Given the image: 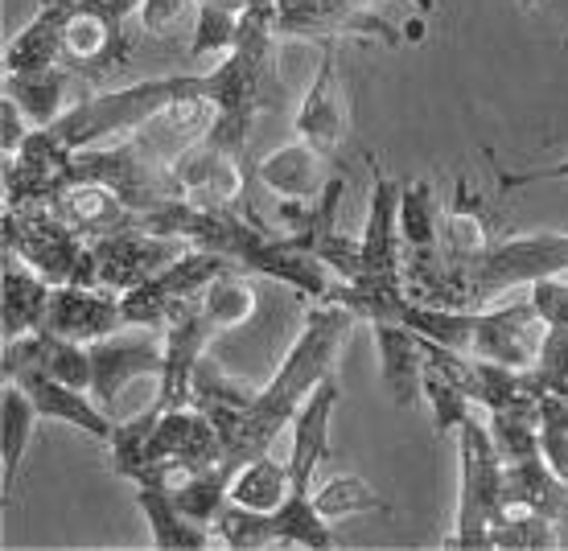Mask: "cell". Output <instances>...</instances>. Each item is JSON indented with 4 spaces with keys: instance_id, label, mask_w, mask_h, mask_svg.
Wrapping results in <instances>:
<instances>
[{
    "instance_id": "cell-1",
    "label": "cell",
    "mask_w": 568,
    "mask_h": 551,
    "mask_svg": "<svg viewBox=\"0 0 568 551\" xmlns=\"http://www.w3.org/2000/svg\"><path fill=\"white\" fill-rule=\"evenodd\" d=\"M355 322V313L338 300H317L268 387H260L256 399L240 411H206L219 428V440H223V466L219 469H227L235 478V469L247 466L260 452H268L276 437L288 432L293 416L310 399L313 387L326 375H334V363H338L342 346L351 341Z\"/></svg>"
},
{
    "instance_id": "cell-2",
    "label": "cell",
    "mask_w": 568,
    "mask_h": 551,
    "mask_svg": "<svg viewBox=\"0 0 568 551\" xmlns=\"http://www.w3.org/2000/svg\"><path fill=\"white\" fill-rule=\"evenodd\" d=\"M568 272V231H531L495 239L478 259H445L437 252H404V284L408 297L449 309H478L490 297L519 284L552 280Z\"/></svg>"
},
{
    "instance_id": "cell-3",
    "label": "cell",
    "mask_w": 568,
    "mask_h": 551,
    "mask_svg": "<svg viewBox=\"0 0 568 551\" xmlns=\"http://www.w3.org/2000/svg\"><path fill=\"white\" fill-rule=\"evenodd\" d=\"M202 86H206L202 74H170V79H149V83H136V86L87 95V100L71 103L50 127L71 144L74 153H83V149H95V144H103V141L129 136V132L149 124L153 115L173 108L178 100L206 95Z\"/></svg>"
},
{
    "instance_id": "cell-4",
    "label": "cell",
    "mask_w": 568,
    "mask_h": 551,
    "mask_svg": "<svg viewBox=\"0 0 568 551\" xmlns=\"http://www.w3.org/2000/svg\"><path fill=\"white\" fill-rule=\"evenodd\" d=\"M457 519L445 535V548H486V531L503 510V481L507 466L498 457L490 428L483 416H469L457 428Z\"/></svg>"
},
{
    "instance_id": "cell-5",
    "label": "cell",
    "mask_w": 568,
    "mask_h": 551,
    "mask_svg": "<svg viewBox=\"0 0 568 551\" xmlns=\"http://www.w3.org/2000/svg\"><path fill=\"white\" fill-rule=\"evenodd\" d=\"M0 226H4V252L17 255L50 284H91V243L50 206L4 211Z\"/></svg>"
},
{
    "instance_id": "cell-6",
    "label": "cell",
    "mask_w": 568,
    "mask_h": 551,
    "mask_svg": "<svg viewBox=\"0 0 568 551\" xmlns=\"http://www.w3.org/2000/svg\"><path fill=\"white\" fill-rule=\"evenodd\" d=\"M214 539L223 548H334V527L317 514L310 490H297L284 498L276 510H247V507H227L214 519Z\"/></svg>"
},
{
    "instance_id": "cell-7",
    "label": "cell",
    "mask_w": 568,
    "mask_h": 551,
    "mask_svg": "<svg viewBox=\"0 0 568 551\" xmlns=\"http://www.w3.org/2000/svg\"><path fill=\"white\" fill-rule=\"evenodd\" d=\"M165 370V329L120 326L108 338L91 341V396L112 420H120V396L124 387L144 375L161 379Z\"/></svg>"
},
{
    "instance_id": "cell-8",
    "label": "cell",
    "mask_w": 568,
    "mask_h": 551,
    "mask_svg": "<svg viewBox=\"0 0 568 551\" xmlns=\"http://www.w3.org/2000/svg\"><path fill=\"white\" fill-rule=\"evenodd\" d=\"M185 247L190 243L173 239V235H156V231H144V226H124V231L91 243V284L112 288V293H129V288L144 284L161 268H170Z\"/></svg>"
},
{
    "instance_id": "cell-9",
    "label": "cell",
    "mask_w": 568,
    "mask_h": 551,
    "mask_svg": "<svg viewBox=\"0 0 568 551\" xmlns=\"http://www.w3.org/2000/svg\"><path fill=\"white\" fill-rule=\"evenodd\" d=\"M74 156L54 127H33L26 144L4 156V211L45 206L62 185H71Z\"/></svg>"
},
{
    "instance_id": "cell-10",
    "label": "cell",
    "mask_w": 568,
    "mask_h": 551,
    "mask_svg": "<svg viewBox=\"0 0 568 551\" xmlns=\"http://www.w3.org/2000/svg\"><path fill=\"white\" fill-rule=\"evenodd\" d=\"M62 67L79 83H103L108 74L129 67L124 21L95 9L91 0H74V13L62 33Z\"/></svg>"
},
{
    "instance_id": "cell-11",
    "label": "cell",
    "mask_w": 568,
    "mask_h": 551,
    "mask_svg": "<svg viewBox=\"0 0 568 551\" xmlns=\"http://www.w3.org/2000/svg\"><path fill=\"white\" fill-rule=\"evenodd\" d=\"M544 334H548V322H544L536 305L524 300V305H503V309H474V326H469V350L474 358H490V363H503V367L527 370L536 367L544 346Z\"/></svg>"
},
{
    "instance_id": "cell-12",
    "label": "cell",
    "mask_w": 568,
    "mask_h": 551,
    "mask_svg": "<svg viewBox=\"0 0 568 551\" xmlns=\"http://www.w3.org/2000/svg\"><path fill=\"white\" fill-rule=\"evenodd\" d=\"M182 198L206 211H247V165L243 153H231L223 144L202 136L190 153L178 161Z\"/></svg>"
},
{
    "instance_id": "cell-13",
    "label": "cell",
    "mask_w": 568,
    "mask_h": 551,
    "mask_svg": "<svg viewBox=\"0 0 568 551\" xmlns=\"http://www.w3.org/2000/svg\"><path fill=\"white\" fill-rule=\"evenodd\" d=\"M293 127H297V141L313 144L317 153L334 156V161H338V153L351 141V112H346V91H342V79H338L334 45H326L322 67H317L310 91L301 100Z\"/></svg>"
},
{
    "instance_id": "cell-14",
    "label": "cell",
    "mask_w": 568,
    "mask_h": 551,
    "mask_svg": "<svg viewBox=\"0 0 568 551\" xmlns=\"http://www.w3.org/2000/svg\"><path fill=\"white\" fill-rule=\"evenodd\" d=\"M124 326V309H120V293L112 288H91V284H54L50 288V305H45V326L58 338L91 341L108 338Z\"/></svg>"
},
{
    "instance_id": "cell-15",
    "label": "cell",
    "mask_w": 568,
    "mask_h": 551,
    "mask_svg": "<svg viewBox=\"0 0 568 551\" xmlns=\"http://www.w3.org/2000/svg\"><path fill=\"white\" fill-rule=\"evenodd\" d=\"M338 379L326 375L310 391V399L297 408L293 425H288V469H293V486L297 490H310L317 466L329 457V416L338 408Z\"/></svg>"
},
{
    "instance_id": "cell-16",
    "label": "cell",
    "mask_w": 568,
    "mask_h": 551,
    "mask_svg": "<svg viewBox=\"0 0 568 551\" xmlns=\"http://www.w3.org/2000/svg\"><path fill=\"white\" fill-rule=\"evenodd\" d=\"M45 206H50L58 218H67L87 243L103 239V235H115V231H124V226H136V211H132L129 202L120 198L112 185L91 182V177H74V182L62 185Z\"/></svg>"
},
{
    "instance_id": "cell-17",
    "label": "cell",
    "mask_w": 568,
    "mask_h": 551,
    "mask_svg": "<svg viewBox=\"0 0 568 551\" xmlns=\"http://www.w3.org/2000/svg\"><path fill=\"white\" fill-rule=\"evenodd\" d=\"M9 379L26 387V396L33 399V408L42 411V420H62V425L79 428V432H87V437H95L108 445L115 420L95 404L91 391L71 387V382L45 375V370H17V375H9Z\"/></svg>"
},
{
    "instance_id": "cell-18",
    "label": "cell",
    "mask_w": 568,
    "mask_h": 551,
    "mask_svg": "<svg viewBox=\"0 0 568 551\" xmlns=\"http://www.w3.org/2000/svg\"><path fill=\"white\" fill-rule=\"evenodd\" d=\"M507 514H544L552 523H568V481L544 461V452H531L507 466L498 519Z\"/></svg>"
},
{
    "instance_id": "cell-19",
    "label": "cell",
    "mask_w": 568,
    "mask_h": 551,
    "mask_svg": "<svg viewBox=\"0 0 568 551\" xmlns=\"http://www.w3.org/2000/svg\"><path fill=\"white\" fill-rule=\"evenodd\" d=\"M252 173H256V182L268 185L281 202H313L329 185V177H334V156L317 153V149L305 141H293L264 156Z\"/></svg>"
},
{
    "instance_id": "cell-20",
    "label": "cell",
    "mask_w": 568,
    "mask_h": 551,
    "mask_svg": "<svg viewBox=\"0 0 568 551\" xmlns=\"http://www.w3.org/2000/svg\"><path fill=\"white\" fill-rule=\"evenodd\" d=\"M375 326V346H379V370L392 399L399 408H413L425 379V338L404 322H371Z\"/></svg>"
},
{
    "instance_id": "cell-21",
    "label": "cell",
    "mask_w": 568,
    "mask_h": 551,
    "mask_svg": "<svg viewBox=\"0 0 568 551\" xmlns=\"http://www.w3.org/2000/svg\"><path fill=\"white\" fill-rule=\"evenodd\" d=\"M50 288L54 284L45 276H38L29 264L4 252V272H0V329H4V341L26 338V334L45 326Z\"/></svg>"
},
{
    "instance_id": "cell-22",
    "label": "cell",
    "mask_w": 568,
    "mask_h": 551,
    "mask_svg": "<svg viewBox=\"0 0 568 551\" xmlns=\"http://www.w3.org/2000/svg\"><path fill=\"white\" fill-rule=\"evenodd\" d=\"M71 13L74 0H42V9L33 13V21L4 45V74L58 67L62 62V33H67Z\"/></svg>"
},
{
    "instance_id": "cell-23",
    "label": "cell",
    "mask_w": 568,
    "mask_h": 551,
    "mask_svg": "<svg viewBox=\"0 0 568 551\" xmlns=\"http://www.w3.org/2000/svg\"><path fill=\"white\" fill-rule=\"evenodd\" d=\"M440 255L445 259H478L483 252L495 247V231H490V218L483 214V202L469 190V182H457L454 206L440 214Z\"/></svg>"
},
{
    "instance_id": "cell-24",
    "label": "cell",
    "mask_w": 568,
    "mask_h": 551,
    "mask_svg": "<svg viewBox=\"0 0 568 551\" xmlns=\"http://www.w3.org/2000/svg\"><path fill=\"white\" fill-rule=\"evenodd\" d=\"M136 502H141L144 523L153 531V548H211V543H219L211 527L194 523L165 486H136Z\"/></svg>"
},
{
    "instance_id": "cell-25",
    "label": "cell",
    "mask_w": 568,
    "mask_h": 551,
    "mask_svg": "<svg viewBox=\"0 0 568 551\" xmlns=\"http://www.w3.org/2000/svg\"><path fill=\"white\" fill-rule=\"evenodd\" d=\"M74 74L58 62L45 71H13L4 74V95H13L21 103V112L33 120V127H50L58 115L67 112V91H71Z\"/></svg>"
},
{
    "instance_id": "cell-26",
    "label": "cell",
    "mask_w": 568,
    "mask_h": 551,
    "mask_svg": "<svg viewBox=\"0 0 568 551\" xmlns=\"http://www.w3.org/2000/svg\"><path fill=\"white\" fill-rule=\"evenodd\" d=\"M42 420V411L33 408V399L26 396V387L13 379H4L0 391V469H4V498L13 494L26 449L33 440V425Z\"/></svg>"
},
{
    "instance_id": "cell-27",
    "label": "cell",
    "mask_w": 568,
    "mask_h": 551,
    "mask_svg": "<svg viewBox=\"0 0 568 551\" xmlns=\"http://www.w3.org/2000/svg\"><path fill=\"white\" fill-rule=\"evenodd\" d=\"M293 494V469H288V457H276V452H260L247 466L235 469L227 490V502L247 510H276L284 498Z\"/></svg>"
},
{
    "instance_id": "cell-28",
    "label": "cell",
    "mask_w": 568,
    "mask_h": 551,
    "mask_svg": "<svg viewBox=\"0 0 568 551\" xmlns=\"http://www.w3.org/2000/svg\"><path fill=\"white\" fill-rule=\"evenodd\" d=\"M399 239H404V252H437L440 206L428 177L399 182Z\"/></svg>"
},
{
    "instance_id": "cell-29",
    "label": "cell",
    "mask_w": 568,
    "mask_h": 551,
    "mask_svg": "<svg viewBox=\"0 0 568 551\" xmlns=\"http://www.w3.org/2000/svg\"><path fill=\"white\" fill-rule=\"evenodd\" d=\"M256 305H260L256 284L240 268L223 272V276L206 288V297H202V309H206V317H211V326L219 329V334L247 326V322L256 317Z\"/></svg>"
},
{
    "instance_id": "cell-30",
    "label": "cell",
    "mask_w": 568,
    "mask_h": 551,
    "mask_svg": "<svg viewBox=\"0 0 568 551\" xmlns=\"http://www.w3.org/2000/svg\"><path fill=\"white\" fill-rule=\"evenodd\" d=\"M313 507L317 514L326 519V523H342V519H355V514H387V498L363 481L358 473H338V478H329L322 490H313Z\"/></svg>"
},
{
    "instance_id": "cell-31",
    "label": "cell",
    "mask_w": 568,
    "mask_h": 551,
    "mask_svg": "<svg viewBox=\"0 0 568 551\" xmlns=\"http://www.w3.org/2000/svg\"><path fill=\"white\" fill-rule=\"evenodd\" d=\"M256 399V387H247L243 379L227 375L214 358L202 354L199 367H194V379H190V404L202 411H240Z\"/></svg>"
},
{
    "instance_id": "cell-32",
    "label": "cell",
    "mask_w": 568,
    "mask_h": 551,
    "mask_svg": "<svg viewBox=\"0 0 568 551\" xmlns=\"http://www.w3.org/2000/svg\"><path fill=\"white\" fill-rule=\"evenodd\" d=\"M420 396H425L428 411H433V432L437 437H457V428L474 416V399L454 379H445L428 358H425V379H420Z\"/></svg>"
},
{
    "instance_id": "cell-33",
    "label": "cell",
    "mask_w": 568,
    "mask_h": 551,
    "mask_svg": "<svg viewBox=\"0 0 568 551\" xmlns=\"http://www.w3.org/2000/svg\"><path fill=\"white\" fill-rule=\"evenodd\" d=\"M235 38H240V13L223 4H202L190 45H185V62H206V58L223 62L235 50Z\"/></svg>"
},
{
    "instance_id": "cell-34",
    "label": "cell",
    "mask_w": 568,
    "mask_h": 551,
    "mask_svg": "<svg viewBox=\"0 0 568 551\" xmlns=\"http://www.w3.org/2000/svg\"><path fill=\"white\" fill-rule=\"evenodd\" d=\"M486 428H490V440H495L503 466L511 461H524L531 452H540V408L536 411H486Z\"/></svg>"
},
{
    "instance_id": "cell-35",
    "label": "cell",
    "mask_w": 568,
    "mask_h": 551,
    "mask_svg": "<svg viewBox=\"0 0 568 551\" xmlns=\"http://www.w3.org/2000/svg\"><path fill=\"white\" fill-rule=\"evenodd\" d=\"M486 548H560V523L544 519V514H507V519L490 523Z\"/></svg>"
},
{
    "instance_id": "cell-36",
    "label": "cell",
    "mask_w": 568,
    "mask_h": 551,
    "mask_svg": "<svg viewBox=\"0 0 568 551\" xmlns=\"http://www.w3.org/2000/svg\"><path fill=\"white\" fill-rule=\"evenodd\" d=\"M199 13H202V0H141L136 21H141V29L149 33V38L173 42V38L194 33Z\"/></svg>"
},
{
    "instance_id": "cell-37",
    "label": "cell",
    "mask_w": 568,
    "mask_h": 551,
    "mask_svg": "<svg viewBox=\"0 0 568 551\" xmlns=\"http://www.w3.org/2000/svg\"><path fill=\"white\" fill-rule=\"evenodd\" d=\"M540 452L544 461L568 481V396L540 399Z\"/></svg>"
},
{
    "instance_id": "cell-38",
    "label": "cell",
    "mask_w": 568,
    "mask_h": 551,
    "mask_svg": "<svg viewBox=\"0 0 568 551\" xmlns=\"http://www.w3.org/2000/svg\"><path fill=\"white\" fill-rule=\"evenodd\" d=\"M536 375L548 396H568V326H548L540 358H536Z\"/></svg>"
},
{
    "instance_id": "cell-39",
    "label": "cell",
    "mask_w": 568,
    "mask_h": 551,
    "mask_svg": "<svg viewBox=\"0 0 568 551\" xmlns=\"http://www.w3.org/2000/svg\"><path fill=\"white\" fill-rule=\"evenodd\" d=\"M531 305L548 326H568V284H560V276L531 284Z\"/></svg>"
},
{
    "instance_id": "cell-40",
    "label": "cell",
    "mask_w": 568,
    "mask_h": 551,
    "mask_svg": "<svg viewBox=\"0 0 568 551\" xmlns=\"http://www.w3.org/2000/svg\"><path fill=\"white\" fill-rule=\"evenodd\" d=\"M29 132H33V120L21 112V103H17L13 95H4V100H0V149H4V156L17 153V149L26 144Z\"/></svg>"
},
{
    "instance_id": "cell-41",
    "label": "cell",
    "mask_w": 568,
    "mask_h": 551,
    "mask_svg": "<svg viewBox=\"0 0 568 551\" xmlns=\"http://www.w3.org/2000/svg\"><path fill=\"white\" fill-rule=\"evenodd\" d=\"M544 182H568V156H565V161H556V165H540V170H524V173L498 170V185H503V190H519V185H544Z\"/></svg>"
},
{
    "instance_id": "cell-42",
    "label": "cell",
    "mask_w": 568,
    "mask_h": 551,
    "mask_svg": "<svg viewBox=\"0 0 568 551\" xmlns=\"http://www.w3.org/2000/svg\"><path fill=\"white\" fill-rule=\"evenodd\" d=\"M548 4H552V0H519L524 13H540V9H548Z\"/></svg>"
},
{
    "instance_id": "cell-43",
    "label": "cell",
    "mask_w": 568,
    "mask_h": 551,
    "mask_svg": "<svg viewBox=\"0 0 568 551\" xmlns=\"http://www.w3.org/2000/svg\"><path fill=\"white\" fill-rule=\"evenodd\" d=\"M202 4H223V9H235V13L247 9V0H202Z\"/></svg>"
}]
</instances>
